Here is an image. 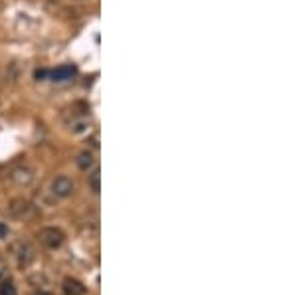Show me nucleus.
<instances>
[{"instance_id": "obj_1", "label": "nucleus", "mask_w": 297, "mask_h": 295, "mask_svg": "<svg viewBox=\"0 0 297 295\" xmlns=\"http://www.w3.org/2000/svg\"><path fill=\"white\" fill-rule=\"evenodd\" d=\"M38 238L48 248H57V246H62V242H64V234L59 232L57 228H44V230H40Z\"/></svg>"}, {"instance_id": "obj_10", "label": "nucleus", "mask_w": 297, "mask_h": 295, "mask_svg": "<svg viewBox=\"0 0 297 295\" xmlns=\"http://www.w3.org/2000/svg\"><path fill=\"white\" fill-rule=\"evenodd\" d=\"M6 236H8V226L0 222V238H6Z\"/></svg>"}, {"instance_id": "obj_11", "label": "nucleus", "mask_w": 297, "mask_h": 295, "mask_svg": "<svg viewBox=\"0 0 297 295\" xmlns=\"http://www.w3.org/2000/svg\"><path fill=\"white\" fill-rule=\"evenodd\" d=\"M75 2H83V0H75Z\"/></svg>"}, {"instance_id": "obj_8", "label": "nucleus", "mask_w": 297, "mask_h": 295, "mask_svg": "<svg viewBox=\"0 0 297 295\" xmlns=\"http://www.w3.org/2000/svg\"><path fill=\"white\" fill-rule=\"evenodd\" d=\"M0 295H16V287L12 283H4L0 287Z\"/></svg>"}, {"instance_id": "obj_7", "label": "nucleus", "mask_w": 297, "mask_h": 295, "mask_svg": "<svg viewBox=\"0 0 297 295\" xmlns=\"http://www.w3.org/2000/svg\"><path fill=\"white\" fill-rule=\"evenodd\" d=\"M89 184H92V190L93 192H99V170H95L92 174V179H89Z\"/></svg>"}, {"instance_id": "obj_6", "label": "nucleus", "mask_w": 297, "mask_h": 295, "mask_svg": "<svg viewBox=\"0 0 297 295\" xmlns=\"http://www.w3.org/2000/svg\"><path fill=\"white\" fill-rule=\"evenodd\" d=\"M77 166H79L81 170H89V168L93 166V155L89 153V151L79 153V157H77Z\"/></svg>"}, {"instance_id": "obj_4", "label": "nucleus", "mask_w": 297, "mask_h": 295, "mask_svg": "<svg viewBox=\"0 0 297 295\" xmlns=\"http://www.w3.org/2000/svg\"><path fill=\"white\" fill-rule=\"evenodd\" d=\"M75 74H77V70H75L74 66H62V68H57V70L50 72L48 75H50L52 81H68V79H72Z\"/></svg>"}, {"instance_id": "obj_5", "label": "nucleus", "mask_w": 297, "mask_h": 295, "mask_svg": "<svg viewBox=\"0 0 297 295\" xmlns=\"http://www.w3.org/2000/svg\"><path fill=\"white\" fill-rule=\"evenodd\" d=\"M64 291H66V295H81L85 291V287L79 281H75V279H66Z\"/></svg>"}, {"instance_id": "obj_9", "label": "nucleus", "mask_w": 297, "mask_h": 295, "mask_svg": "<svg viewBox=\"0 0 297 295\" xmlns=\"http://www.w3.org/2000/svg\"><path fill=\"white\" fill-rule=\"evenodd\" d=\"M72 131L74 133H85L87 131V123L85 121H75L74 127H72Z\"/></svg>"}, {"instance_id": "obj_2", "label": "nucleus", "mask_w": 297, "mask_h": 295, "mask_svg": "<svg viewBox=\"0 0 297 295\" xmlns=\"http://www.w3.org/2000/svg\"><path fill=\"white\" fill-rule=\"evenodd\" d=\"M74 183H72V179H68V176H56V179L52 181V192L56 194V196H59V198H66V196H70L72 192H74Z\"/></svg>"}, {"instance_id": "obj_3", "label": "nucleus", "mask_w": 297, "mask_h": 295, "mask_svg": "<svg viewBox=\"0 0 297 295\" xmlns=\"http://www.w3.org/2000/svg\"><path fill=\"white\" fill-rule=\"evenodd\" d=\"M12 181L20 186H26L34 181V170L30 166H18L14 172H12Z\"/></svg>"}]
</instances>
